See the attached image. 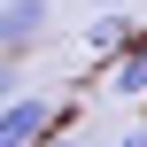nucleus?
I'll list each match as a JSON object with an SVG mask.
<instances>
[{"label": "nucleus", "instance_id": "1", "mask_svg": "<svg viewBox=\"0 0 147 147\" xmlns=\"http://www.w3.org/2000/svg\"><path fill=\"white\" fill-rule=\"evenodd\" d=\"M47 23H54V8H47V0H0V62H8V54H23V47H39V39H47Z\"/></svg>", "mask_w": 147, "mask_h": 147}, {"label": "nucleus", "instance_id": "2", "mask_svg": "<svg viewBox=\"0 0 147 147\" xmlns=\"http://www.w3.org/2000/svg\"><path fill=\"white\" fill-rule=\"evenodd\" d=\"M54 140V101H8L0 109V147H39Z\"/></svg>", "mask_w": 147, "mask_h": 147}, {"label": "nucleus", "instance_id": "3", "mask_svg": "<svg viewBox=\"0 0 147 147\" xmlns=\"http://www.w3.org/2000/svg\"><path fill=\"white\" fill-rule=\"evenodd\" d=\"M132 39H140V23H132V8H101V23L85 31V47H93V54H124Z\"/></svg>", "mask_w": 147, "mask_h": 147}, {"label": "nucleus", "instance_id": "4", "mask_svg": "<svg viewBox=\"0 0 147 147\" xmlns=\"http://www.w3.org/2000/svg\"><path fill=\"white\" fill-rule=\"evenodd\" d=\"M109 93H116V101H140V93H147V39H132V47L116 54V70H109Z\"/></svg>", "mask_w": 147, "mask_h": 147}, {"label": "nucleus", "instance_id": "5", "mask_svg": "<svg viewBox=\"0 0 147 147\" xmlns=\"http://www.w3.org/2000/svg\"><path fill=\"white\" fill-rule=\"evenodd\" d=\"M116 147H147V124H140V132H124V140H116Z\"/></svg>", "mask_w": 147, "mask_h": 147}, {"label": "nucleus", "instance_id": "6", "mask_svg": "<svg viewBox=\"0 0 147 147\" xmlns=\"http://www.w3.org/2000/svg\"><path fill=\"white\" fill-rule=\"evenodd\" d=\"M101 8H132V0H101Z\"/></svg>", "mask_w": 147, "mask_h": 147}, {"label": "nucleus", "instance_id": "7", "mask_svg": "<svg viewBox=\"0 0 147 147\" xmlns=\"http://www.w3.org/2000/svg\"><path fill=\"white\" fill-rule=\"evenodd\" d=\"M39 147H70V140H39Z\"/></svg>", "mask_w": 147, "mask_h": 147}]
</instances>
